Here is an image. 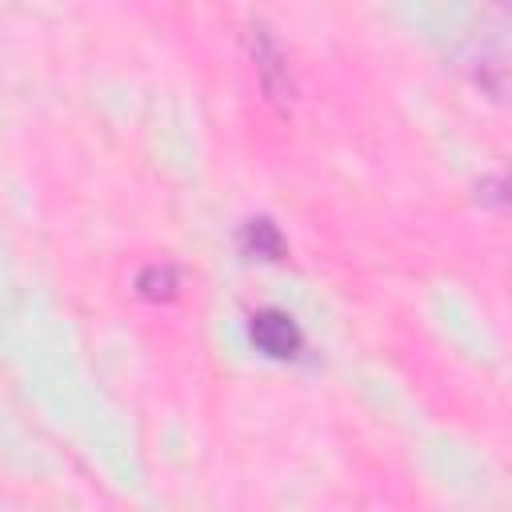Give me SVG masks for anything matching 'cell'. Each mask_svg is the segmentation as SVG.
<instances>
[{
  "instance_id": "1",
  "label": "cell",
  "mask_w": 512,
  "mask_h": 512,
  "mask_svg": "<svg viewBox=\"0 0 512 512\" xmlns=\"http://www.w3.org/2000/svg\"><path fill=\"white\" fill-rule=\"evenodd\" d=\"M252 60H256V72H260V84L268 92V100L276 108H288L292 104V76H288V64H284V52L276 48V40L268 36L264 24H252Z\"/></svg>"
},
{
  "instance_id": "2",
  "label": "cell",
  "mask_w": 512,
  "mask_h": 512,
  "mask_svg": "<svg viewBox=\"0 0 512 512\" xmlns=\"http://www.w3.org/2000/svg\"><path fill=\"white\" fill-rule=\"evenodd\" d=\"M252 340H256L260 352H268V356H276V360L296 356L300 344H304L296 320H292L288 312H276V308H264V312L252 316Z\"/></svg>"
},
{
  "instance_id": "3",
  "label": "cell",
  "mask_w": 512,
  "mask_h": 512,
  "mask_svg": "<svg viewBox=\"0 0 512 512\" xmlns=\"http://www.w3.org/2000/svg\"><path fill=\"white\" fill-rule=\"evenodd\" d=\"M244 248L252 252V256H264V260H280L284 256V236L276 232V224L272 220H248L244 224Z\"/></svg>"
},
{
  "instance_id": "4",
  "label": "cell",
  "mask_w": 512,
  "mask_h": 512,
  "mask_svg": "<svg viewBox=\"0 0 512 512\" xmlns=\"http://www.w3.org/2000/svg\"><path fill=\"white\" fill-rule=\"evenodd\" d=\"M136 288H140L148 300H168V296H176V288H180V272H176L172 264H148V268L136 276Z\"/></svg>"
}]
</instances>
